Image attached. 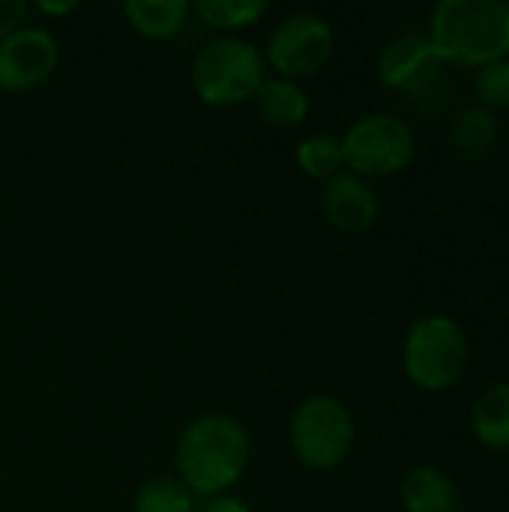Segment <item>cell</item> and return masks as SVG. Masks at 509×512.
Instances as JSON below:
<instances>
[{
	"mask_svg": "<svg viewBox=\"0 0 509 512\" xmlns=\"http://www.w3.org/2000/svg\"><path fill=\"white\" fill-rule=\"evenodd\" d=\"M252 441L246 426L231 414L195 417L177 438L174 447V477L195 498L228 495L249 468Z\"/></svg>",
	"mask_w": 509,
	"mask_h": 512,
	"instance_id": "cell-1",
	"label": "cell"
},
{
	"mask_svg": "<svg viewBox=\"0 0 509 512\" xmlns=\"http://www.w3.org/2000/svg\"><path fill=\"white\" fill-rule=\"evenodd\" d=\"M429 39L441 60L486 66L509 57V0H441Z\"/></svg>",
	"mask_w": 509,
	"mask_h": 512,
	"instance_id": "cell-2",
	"label": "cell"
},
{
	"mask_svg": "<svg viewBox=\"0 0 509 512\" xmlns=\"http://www.w3.org/2000/svg\"><path fill=\"white\" fill-rule=\"evenodd\" d=\"M189 81L204 105L234 108L255 99L267 81V60L255 42L240 36H219L195 54Z\"/></svg>",
	"mask_w": 509,
	"mask_h": 512,
	"instance_id": "cell-3",
	"label": "cell"
},
{
	"mask_svg": "<svg viewBox=\"0 0 509 512\" xmlns=\"http://www.w3.org/2000/svg\"><path fill=\"white\" fill-rule=\"evenodd\" d=\"M471 345L459 321L447 315L417 318L405 336L402 366L405 375L423 390H447L468 369Z\"/></svg>",
	"mask_w": 509,
	"mask_h": 512,
	"instance_id": "cell-4",
	"label": "cell"
},
{
	"mask_svg": "<svg viewBox=\"0 0 509 512\" xmlns=\"http://www.w3.org/2000/svg\"><path fill=\"white\" fill-rule=\"evenodd\" d=\"M354 417L345 402L333 396L303 399L288 423V441L294 456L312 471L339 468L354 450Z\"/></svg>",
	"mask_w": 509,
	"mask_h": 512,
	"instance_id": "cell-5",
	"label": "cell"
},
{
	"mask_svg": "<svg viewBox=\"0 0 509 512\" xmlns=\"http://www.w3.org/2000/svg\"><path fill=\"white\" fill-rule=\"evenodd\" d=\"M342 156L357 177H390L411 165L417 138L408 120L390 111H372L357 117L339 138Z\"/></svg>",
	"mask_w": 509,
	"mask_h": 512,
	"instance_id": "cell-6",
	"label": "cell"
},
{
	"mask_svg": "<svg viewBox=\"0 0 509 512\" xmlns=\"http://www.w3.org/2000/svg\"><path fill=\"white\" fill-rule=\"evenodd\" d=\"M333 45H336V33L324 15L294 12L270 30L264 60L273 66L279 78L300 81L306 75H315L330 60Z\"/></svg>",
	"mask_w": 509,
	"mask_h": 512,
	"instance_id": "cell-7",
	"label": "cell"
},
{
	"mask_svg": "<svg viewBox=\"0 0 509 512\" xmlns=\"http://www.w3.org/2000/svg\"><path fill=\"white\" fill-rule=\"evenodd\" d=\"M60 63V42L51 30L24 24L0 39V90L27 93L45 84Z\"/></svg>",
	"mask_w": 509,
	"mask_h": 512,
	"instance_id": "cell-8",
	"label": "cell"
},
{
	"mask_svg": "<svg viewBox=\"0 0 509 512\" xmlns=\"http://www.w3.org/2000/svg\"><path fill=\"white\" fill-rule=\"evenodd\" d=\"M441 57L429 33L408 30L390 39L378 57V78L393 90H423L438 78Z\"/></svg>",
	"mask_w": 509,
	"mask_h": 512,
	"instance_id": "cell-9",
	"label": "cell"
},
{
	"mask_svg": "<svg viewBox=\"0 0 509 512\" xmlns=\"http://www.w3.org/2000/svg\"><path fill=\"white\" fill-rule=\"evenodd\" d=\"M321 207H324L327 222L345 234H360V231L372 228V222L378 219L375 189L369 186V180H363L351 171H339L336 177L327 180Z\"/></svg>",
	"mask_w": 509,
	"mask_h": 512,
	"instance_id": "cell-10",
	"label": "cell"
},
{
	"mask_svg": "<svg viewBox=\"0 0 509 512\" xmlns=\"http://www.w3.org/2000/svg\"><path fill=\"white\" fill-rule=\"evenodd\" d=\"M399 501L408 512H456L459 489L447 471L420 465L405 474L399 486Z\"/></svg>",
	"mask_w": 509,
	"mask_h": 512,
	"instance_id": "cell-11",
	"label": "cell"
},
{
	"mask_svg": "<svg viewBox=\"0 0 509 512\" xmlns=\"http://www.w3.org/2000/svg\"><path fill=\"white\" fill-rule=\"evenodd\" d=\"M123 15L135 33L162 42L183 30L186 18L192 15V6L186 0H129L123 3Z\"/></svg>",
	"mask_w": 509,
	"mask_h": 512,
	"instance_id": "cell-12",
	"label": "cell"
},
{
	"mask_svg": "<svg viewBox=\"0 0 509 512\" xmlns=\"http://www.w3.org/2000/svg\"><path fill=\"white\" fill-rule=\"evenodd\" d=\"M255 105L264 123L276 129H291L300 126L309 114V96L300 87V81L291 78H267L261 90L255 93Z\"/></svg>",
	"mask_w": 509,
	"mask_h": 512,
	"instance_id": "cell-13",
	"label": "cell"
},
{
	"mask_svg": "<svg viewBox=\"0 0 509 512\" xmlns=\"http://www.w3.org/2000/svg\"><path fill=\"white\" fill-rule=\"evenodd\" d=\"M471 429L489 450H509V384H495L477 399Z\"/></svg>",
	"mask_w": 509,
	"mask_h": 512,
	"instance_id": "cell-14",
	"label": "cell"
},
{
	"mask_svg": "<svg viewBox=\"0 0 509 512\" xmlns=\"http://www.w3.org/2000/svg\"><path fill=\"white\" fill-rule=\"evenodd\" d=\"M501 126L495 120V114L483 105H468L456 114L453 126H450V138L453 147L465 156H483L498 144Z\"/></svg>",
	"mask_w": 509,
	"mask_h": 512,
	"instance_id": "cell-15",
	"label": "cell"
},
{
	"mask_svg": "<svg viewBox=\"0 0 509 512\" xmlns=\"http://www.w3.org/2000/svg\"><path fill=\"white\" fill-rule=\"evenodd\" d=\"M267 0H198L192 12L213 30H225L228 36L234 30L255 27L267 15Z\"/></svg>",
	"mask_w": 509,
	"mask_h": 512,
	"instance_id": "cell-16",
	"label": "cell"
},
{
	"mask_svg": "<svg viewBox=\"0 0 509 512\" xmlns=\"http://www.w3.org/2000/svg\"><path fill=\"white\" fill-rule=\"evenodd\" d=\"M297 165L306 177L315 180H330L345 168V156H342V141L336 135L318 132V135H306L297 144Z\"/></svg>",
	"mask_w": 509,
	"mask_h": 512,
	"instance_id": "cell-17",
	"label": "cell"
},
{
	"mask_svg": "<svg viewBox=\"0 0 509 512\" xmlns=\"http://www.w3.org/2000/svg\"><path fill=\"white\" fill-rule=\"evenodd\" d=\"M195 495L171 474L147 480L132 501V512H195Z\"/></svg>",
	"mask_w": 509,
	"mask_h": 512,
	"instance_id": "cell-18",
	"label": "cell"
},
{
	"mask_svg": "<svg viewBox=\"0 0 509 512\" xmlns=\"http://www.w3.org/2000/svg\"><path fill=\"white\" fill-rule=\"evenodd\" d=\"M474 93L483 108H504L509 105V57L492 60L486 66H477L474 75Z\"/></svg>",
	"mask_w": 509,
	"mask_h": 512,
	"instance_id": "cell-19",
	"label": "cell"
},
{
	"mask_svg": "<svg viewBox=\"0 0 509 512\" xmlns=\"http://www.w3.org/2000/svg\"><path fill=\"white\" fill-rule=\"evenodd\" d=\"M27 3L24 0H0V39L9 36L12 30L24 27V18H27Z\"/></svg>",
	"mask_w": 509,
	"mask_h": 512,
	"instance_id": "cell-20",
	"label": "cell"
},
{
	"mask_svg": "<svg viewBox=\"0 0 509 512\" xmlns=\"http://www.w3.org/2000/svg\"><path fill=\"white\" fill-rule=\"evenodd\" d=\"M201 512H252V507L237 495H216V498L204 501Z\"/></svg>",
	"mask_w": 509,
	"mask_h": 512,
	"instance_id": "cell-21",
	"label": "cell"
},
{
	"mask_svg": "<svg viewBox=\"0 0 509 512\" xmlns=\"http://www.w3.org/2000/svg\"><path fill=\"white\" fill-rule=\"evenodd\" d=\"M36 9L42 12V15H69V12H75L78 9V0H63V3H48V0H42V3H36Z\"/></svg>",
	"mask_w": 509,
	"mask_h": 512,
	"instance_id": "cell-22",
	"label": "cell"
}]
</instances>
